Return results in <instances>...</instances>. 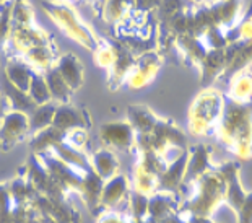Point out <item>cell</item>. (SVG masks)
I'll return each mask as SVG.
<instances>
[{"label":"cell","instance_id":"obj_26","mask_svg":"<svg viewBox=\"0 0 252 223\" xmlns=\"http://www.w3.org/2000/svg\"><path fill=\"white\" fill-rule=\"evenodd\" d=\"M228 98L239 103H248L252 99V70L244 68L233 75L228 82Z\"/></svg>","mask_w":252,"mask_h":223},{"label":"cell","instance_id":"obj_4","mask_svg":"<svg viewBox=\"0 0 252 223\" xmlns=\"http://www.w3.org/2000/svg\"><path fill=\"white\" fill-rule=\"evenodd\" d=\"M42 8L46 10V13L49 15L51 20L61 28L62 33L67 34L70 39L77 41L78 44H82L83 47H87V49H93V51L99 46L93 33L78 20L77 13L73 12L72 7L63 5V3L44 2L42 3Z\"/></svg>","mask_w":252,"mask_h":223},{"label":"cell","instance_id":"obj_37","mask_svg":"<svg viewBox=\"0 0 252 223\" xmlns=\"http://www.w3.org/2000/svg\"><path fill=\"white\" fill-rule=\"evenodd\" d=\"M12 7L13 0H8V2L0 5V51L8 44L10 34H12V23H10Z\"/></svg>","mask_w":252,"mask_h":223},{"label":"cell","instance_id":"obj_31","mask_svg":"<svg viewBox=\"0 0 252 223\" xmlns=\"http://www.w3.org/2000/svg\"><path fill=\"white\" fill-rule=\"evenodd\" d=\"M56 109H57V104L54 101L36 106V108L28 114V118H30V134L33 135V134H37V132L47 129V127H51L52 121H54Z\"/></svg>","mask_w":252,"mask_h":223},{"label":"cell","instance_id":"obj_21","mask_svg":"<svg viewBox=\"0 0 252 223\" xmlns=\"http://www.w3.org/2000/svg\"><path fill=\"white\" fill-rule=\"evenodd\" d=\"M200 83L203 87H212L213 82L221 78L224 72V51L223 49H210L207 51L205 57L202 59L200 65Z\"/></svg>","mask_w":252,"mask_h":223},{"label":"cell","instance_id":"obj_33","mask_svg":"<svg viewBox=\"0 0 252 223\" xmlns=\"http://www.w3.org/2000/svg\"><path fill=\"white\" fill-rule=\"evenodd\" d=\"M135 164L140 166L143 171L158 178L168 166V161L155 152H138V160L135 161Z\"/></svg>","mask_w":252,"mask_h":223},{"label":"cell","instance_id":"obj_47","mask_svg":"<svg viewBox=\"0 0 252 223\" xmlns=\"http://www.w3.org/2000/svg\"><path fill=\"white\" fill-rule=\"evenodd\" d=\"M5 2H8V0H0V5H2V3H5Z\"/></svg>","mask_w":252,"mask_h":223},{"label":"cell","instance_id":"obj_20","mask_svg":"<svg viewBox=\"0 0 252 223\" xmlns=\"http://www.w3.org/2000/svg\"><path fill=\"white\" fill-rule=\"evenodd\" d=\"M159 116L143 104H132L127 108V122L132 126L135 135L152 134L155 126L158 124Z\"/></svg>","mask_w":252,"mask_h":223},{"label":"cell","instance_id":"obj_5","mask_svg":"<svg viewBox=\"0 0 252 223\" xmlns=\"http://www.w3.org/2000/svg\"><path fill=\"white\" fill-rule=\"evenodd\" d=\"M41 160V163L44 164V168L49 173L51 179L54 181L59 188H61L63 192H82V179H83V173L77 171V169L70 168L68 164L61 161L59 158L54 155L52 152H46L41 153V155H36Z\"/></svg>","mask_w":252,"mask_h":223},{"label":"cell","instance_id":"obj_1","mask_svg":"<svg viewBox=\"0 0 252 223\" xmlns=\"http://www.w3.org/2000/svg\"><path fill=\"white\" fill-rule=\"evenodd\" d=\"M215 134L238 160L252 158V99L239 103L224 95V106Z\"/></svg>","mask_w":252,"mask_h":223},{"label":"cell","instance_id":"obj_17","mask_svg":"<svg viewBox=\"0 0 252 223\" xmlns=\"http://www.w3.org/2000/svg\"><path fill=\"white\" fill-rule=\"evenodd\" d=\"M3 72H5V82L23 93H28L31 80H33V77L37 73L23 57L10 59L7 62V65H5Z\"/></svg>","mask_w":252,"mask_h":223},{"label":"cell","instance_id":"obj_43","mask_svg":"<svg viewBox=\"0 0 252 223\" xmlns=\"http://www.w3.org/2000/svg\"><path fill=\"white\" fill-rule=\"evenodd\" d=\"M161 2L163 0H135L133 7L137 10H140V12H155Z\"/></svg>","mask_w":252,"mask_h":223},{"label":"cell","instance_id":"obj_25","mask_svg":"<svg viewBox=\"0 0 252 223\" xmlns=\"http://www.w3.org/2000/svg\"><path fill=\"white\" fill-rule=\"evenodd\" d=\"M174 46L178 47L179 54L182 56L184 62L190 67L200 65L202 59L207 54V47L203 46V42L198 38H194V36H189V34L178 36L174 41Z\"/></svg>","mask_w":252,"mask_h":223},{"label":"cell","instance_id":"obj_15","mask_svg":"<svg viewBox=\"0 0 252 223\" xmlns=\"http://www.w3.org/2000/svg\"><path fill=\"white\" fill-rule=\"evenodd\" d=\"M208 8H210L213 25L223 31L231 30L241 21V10H243L241 0H217L208 3Z\"/></svg>","mask_w":252,"mask_h":223},{"label":"cell","instance_id":"obj_22","mask_svg":"<svg viewBox=\"0 0 252 223\" xmlns=\"http://www.w3.org/2000/svg\"><path fill=\"white\" fill-rule=\"evenodd\" d=\"M104 188V179H101L93 169L83 174L82 179V197L83 204L87 205V209L93 214H98V210H101V192Z\"/></svg>","mask_w":252,"mask_h":223},{"label":"cell","instance_id":"obj_8","mask_svg":"<svg viewBox=\"0 0 252 223\" xmlns=\"http://www.w3.org/2000/svg\"><path fill=\"white\" fill-rule=\"evenodd\" d=\"M217 171L221 174L226 183V194H224V204L231 209L234 214L241 209L248 191L243 188L241 183V163L238 160H229L218 164Z\"/></svg>","mask_w":252,"mask_h":223},{"label":"cell","instance_id":"obj_14","mask_svg":"<svg viewBox=\"0 0 252 223\" xmlns=\"http://www.w3.org/2000/svg\"><path fill=\"white\" fill-rule=\"evenodd\" d=\"M186 164H187V150L182 152L176 160L168 163L166 169L158 176L157 191H164V192H173L176 195H179L182 184H184Z\"/></svg>","mask_w":252,"mask_h":223},{"label":"cell","instance_id":"obj_16","mask_svg":"<svg viewBox=\"0 0 252 223\" xmlns=\"http://www.w3.org/2000/svg\"><path fill=\"white\" fill-rule=\"evenodd\" d=\"M52 126H54L56 129L68 134V132H72L75 129H88L90 121H88V116L85 111L77 109L70 103L57 104Z\"/></svg>","mask_w":252,"mask_h":223},{"label":"cell","instance_id":"obj_42","mask_svg":"<svg viewBox=\"0 0 252 223\" xmlns=\"http://www.w3.org/2000/svg\"><path fill=\"white\" fill-rule=\"evenodd\" d=\"M96 223H133L124 212H101Z\"/></svg>","mask_w":252,"mask_h":223},{"label":"cell","instance_id":"obj_35","mask_svg":"<svg viewBox=\"0 0 252 223\" xmlns=\"http://www.w3.org/2000/svg\"><path fill=\"white\" fill-rule=\"evenodd\" d=\"M133 2L135 0H104L103 3L104 18L111 21V23H116V21L124 18L128 13V10L133 7Z\"/></svg>","mask_w":252,"mask_h":223},{"label":"cell","instance_id":"obj_7","mask_svg":"<svg viewBox=\"0 0 252 223\" xmlns=\"http://www.w3.org/2000/svg\"><path fill=\"white\" fill-rule=\"evenodd\" d=\"M99 139L112 152H130L135 148V132L127 119L104 122L99 127Z\"/></svg>","mask_w":252,"mask_h":223},{"label":"cell","instance_id":"obj_32","mask_svg":"<svg viewBox=\"0 0 252 223\" xmlns=\"http://www.w3.org/2000/svg\"><path fill=\"white\" fill-rule=\"evenodd\" d=\"M148 197L150 195L138 192L135 189H132L130 192H128V197L126 202V207H127L126 215L132 222L143 220L148 217Z\"/></svg>","mask_w":252,"mask_h":223},{"label":"cell","instance_id":"obj_19","mask_svg":"<svg viewBox=\"0 0 252 223\" xmlns=\"http://www.w3.org/2000/svg\"><path fill=\"white\" fill-rule=\"evenodd\" d=\"M181 197L173 192L157 191L148 197V217L157 222L168 219L169 215L179 210Z\"/></svg>","mask_w":252,"mask_h":223},{"label":"cell","instance_id":"obj_12","mask_svg":"<svg viewBox=\"0 0 252 223\" xmlns=\"http://www.w3.org/2000/svg\"><path fill=\"white\" fill-rule=\"evenodd\" d=\"M130 191H132V183L124 173H117L116 176L104 181L103 192H101V210L119 212V207L127 202Z\"/></svg>","mask_w":252,"mask_h":223},{"label":"cell","instance_id":"obj_41","mask_svg":"<svg viewBox=\"0 0 252 223\" xmlns=\"http://www.w3.org/2000/svg\"><path fill=\"white\" fill-rule=\"evenodd\" d=\"M236 220L238 223H252V191L246 194L243 205L236 212Z\"/></svg>","mask_w":252,"mask_h":223},{"label":"cell","instance_id":"obj_10","mask_svg":"<svg viewBox=\"0 0 252 223\" xmlns=\"http://www.w3.org/2000/svg\"><path fill=\"white\" fill-rule=\"evenodd\" d=\"M224 72L220 80L229 82V78L238 72L252 65V39L228 42L224 47Z\"/></svg>","mask_w":252,"mask_h":223},{"label":"cell","instance_id":"obj_44","mask_svg":"<svg viewBox=\"0 0 252 223\" xmlns=\"http://www.w3.org/2000/svg\"><path fill=\"white\" fill-rule=\"evenodd\" d=\"M186 223H217V222H213L212 217H197V215H192V217H186Z\"/></svg>","mask_w":252,"mask_h":223},{"label":"cell","instance_id":"obj_40","mask_svg":"<svg viewBox=\"0 0 252 223\" xmlns=\"http://www.w3.org/2000/svg\"><path fill=\"white\" fill-rule=\"evenodd\" d=\"M65 142L70 143L72 147L78 148V150H83L87 147V142H88V134H87V129H75L72 132H68L65 135Z\"/></svg>","mask_w":252,"mask_h":223},{"label":"cell","instance_id":"obj_46","mask_svg":"<svg viewBox=\"0 0 252 223\" xmlns=\"http://www.w3.org/2000/svg\"><path fill=\"white\" fill-rule=\"evenodd\" d=\"M5 114V108H3V96H2V92H0V119L2 116Z\"/></svg>","mask_w":252,"mask_h":223},{"label":"cell","instance_id":"obj_38","mask_svg":"<svg viewBox=\"0 0 252 223\" xmlns=\"http://www.w3.org/2000/svg\"><path fill=\"white\" fill-rule=\"evenodd\" d=\"M119 49L121 46L117 47L114 44H104V46H98L94 49V62L98 64L101 68H109L112 67V64L116 62L117 56H119Z\"/></svg>","mask_w":252,"mask_h":223},{"label":"cell","instance_id":"obj_3","mask_svg":"<svg viewBox=\"0 0 252 223\" xmlns=\"http://www.w3.org/2000/svg\"><path fill=\"white\" fill-rule=\"evenodd\" d=\"M224 95L213 87L203 88L190 103L187 113V130L194 137H207L215 132L223 113Z\"/></svg>","mask_w":252,"mask_h":223},{"label":"cell","instance_id":"obj_18","mask_svg":"<svg viewBox=\"0 0 252 223\" xmlns=\"http://www.w3.org/2000/svg\"><path fill=\"white\" fill-rule=\"evenodd\" d=\"M54 67L57 68V72L61 73L63 82L68 85V88L72 92H77L78 88H82L85 82V68L82 61L77 56L68 52V54L57 57Z\"/></svg>","mask_w":252,"mask_h":223},{"label":"cell","instance_id":"obj_39","mask_svg":"<svg viewBox=\"0 0 252 223\" xmlns=\"http://www.w3.org/2000/svg\"><path fill=\"white\" fill-rule=\"evenodd\" d=\"M200 41L203 46L207 47V51L210 49H224L228 46V41L224 38V31L218 26H212L210 30L205 31V34L202 36Z\"/></svg>","mask_w":252,"mask_h":223},{"label":"cell","instance_id":"obj_9","mask_svg":"<svg viewBox=\"0 0 252 223\" xmlns=\"http://www.w3.org/2000/svg\"><path fill=\"white\" fill-rule=\"evenodd\" d=\"M161 54L157 51H147L137 56L135 65L132 67L130 73L126 78V85L132 90H140L153 82L157 73L161 67Z\"/></svg>","mask_w":252,"mask_h":223},{"label":"cell","instance_id":"obj_13","mask_svg":"<svg viewBox=\"0 0 252 223\" xmlns=\"http://www.w3.org/2000/svg\"><path fill=\"white\" fill-rule=\"evenodd\" d=\"M36 215L37 210L33 204H15L8 194L7 183H0V223H30Z\"/></svg>","mask_w":252,"mask_h":223},{"label":"cell","instance_id":"obj_27","mask_svg":"<svg viewBox=\"0 0 252 223\" xmlns=\"http://www.w3.org/2000/svg\"><path fill=\"white\" fill-rule=\"evenodd\" d=\"M65 132L56 129L54 126L47 127V129L37 132V134L31 135L30 147L33 150V155H41V153L51 152L57 143L65 140Z\"/></svg>","mask_w":252,"mask_h":223},{"label":"cell","instance_id":"obj_45","mask_svg":"<svg viewBox=\"0 0 252 223\" xmlns=\"http://www.w3.org/2000/svg\"><path fill=\"white\" fill-rule=\"evenodd\" d=\"M159 223H186V219H184V217H182V215H179L178 212H176V214L169 215L168 219L161 220Z\"/></svg>","mask_w":252,"mask_h":223},{"label":"cell","instance_id":"obj_36","mask_svg":"<svg viewBox=\"0 0 252 223\" xmlns=\"http://www.w3.org/2000/svg\"><path fill=\"white\" fill-rule=\"evenodd\" d=\"M30 99L33 101L36 106H41V104H46L51 101V95H49V88H47V83H46V78L42 75L41 72H37L36 75L33 77L31 80V85L28 88V93Z\"/></svg>","mask_w":252,"mask_h":223},{"label":"cell","instance_id":"obj_34","mask_svg":"<svg viewBox=\"0 0 252 223\" xmlns=\"http://www.w3.org/2000/svg\"><path fill=\"white\" fill-rule=\"evenodd\" d=\"M157 181H158L157 176L143 171L140 166L133 164V174H132V179H130L132 189H135L142 194L152 195L153 192H157Z\"/></svg>","mask_w":252,"mask_h":223},{"label":"cell","instance_id":"obj_30","mask_svg":"<svg viewBox=\"0 0 252 223\" xmlns=\"http://www.w3.org/2000/svg\"><path fill=\"white\" fill-rule=\"evenodd\" d=\"M21 57H23L36 72H41V73H44L46 70H49L51 67H54L57 61L51 44L33 47V49L26 51Z\"/></svg>","mask_w":252,"mask_h":223},{"label":"cell","instance_id":"obj_11","mask_svg":"<svg viewBox=\"0 0 252 223\" xmlns=\"http://www.w3.org/2000/svg\"><path fill=\"white\" fill-rule=\"evenodd\" d=\"M215 166L212 164V148L205 143H195L187 148V164L182 189L192 186L200 176Z\"/></svg>","mask_w":252,"mask_h":223},{"label":"cell","instance_id":"obj_28","mask_svg":"<svg viewBox=\"0 0 252 223\" xmlns=\"http://www.w3.org/2000/svg\"><path fill=\"white\" fill-rule=\"evenodd\" d=\"M47 88H49L51 95V101H54L56 104H68L72 99V90L68 88V85L63 82V78L61 77V73L57 72L56 67H51L49 70H46L44 73Z\"/></svg>","mask_w":252,"mask_h":223},{"label":"cell","instance_id":"obj_23","mask_svg":"<svg viewBox=\"0 0 252 223\" xmlns=\"http://www.w3.org/2000/svg\"><path fill=\"white\" fill-rule=\"evenodd\" d=\"M90 164L91 169L104 181H108L119 173V160H117L116 153L106 147H101L91 153Z\"/></svg>","mask_w":252,"mask_h":223},{"label":"cell","instance_id":"obj_2","mask_svg":"<svg viewBox=\"0 0 252 223\" xmlns=\"http://www.w3.org/2000/svg\"><path fill=\"white\" fill-rule=\"evenodd\" d=\"M192 189L190 195L179 204L178 214L186 217H212L220 205L224 204L226 183L217 168L210 169L197 181L189 186Z\"/></svg>","mask_w":252,"mask_h":223},{"label":"cell","instance_id":"obj_24","mask_svg":"<svg viewBox=\"0 0 252 223\" xmlns=\"http://www.w3.org/2000/svg\"><path fill=\"white\" fill-rule=\"evenodd\" d=\"M61 161L68 164L70 168L77 169L80 173H88L91 171V164H90V157L83 150L72 147L70 143H67L65 140L57 143V145L51 150Z\"/></svg>","mask_w":252,"mask_h":223},{"label":"cell","instance_id":"obj_29","mask_svg":"<svg viewBox=\"0 0 252 223\" xmlns=\"http://www.w3.org/2000/svg\"><path fill=\"white\" fill-rule=\"evenodd\" d=\"M153 134L161 135L163 139H166L169 142L171 147L178 148V150H186V148L189 147V145H187L186 134L182 132V129L178 124H176L173 119L159 118L158 124L155 126V129H153Z\"/></svg>","mask_w":252,"mask_h":223},{"label":"cell","instance_id":"obj_6","mask_svg":"<svg viewBox=\"0 0 252 223\" xmlns=\"http://www.w3.org/2000/svg\"><path fill=\"white\" fill-rule=\"evenodd\" d=\"M30 134V118L23 111L8 109L0 119V145L10 150Z\"/></svg>","mask_w":252,"mask_h":223}]
</instances>
